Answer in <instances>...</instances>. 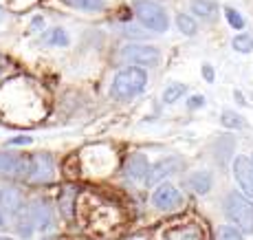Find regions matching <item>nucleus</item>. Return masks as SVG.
<instances>
[{"label": "nucleus", "mask_w": 253, "mask_h": 240, "mask_svg": "<svg viewBox=\"0 0 253 240\" xmlns=\"http://www.w3.org/2000/svg\"><path fill=\"white\" fill-rule=\"evenodd\" d=\"M220 121H222V126H225V128H231V130H236V128H245V119H242L240 115H236V112H231V110L222 112Z\"/></svg>", "instance_id": "obj_22"}, {"label": "nucleus", "mask_w": 253, "mask_h": 240, "mask_svg": "<svg viewBox=\"0 0 253 240\" xmlns=\"http://www.w3.org/2000/svg\"><path fill=\"white\" fill-rule=\"evenodd\" d=\"M119 55L121 60L132 66H157L161 62L159 48L148 47V44H128L126 48H121Z\"/></svg>", "instance_id": "obj_5"}, {"label": "nucleus", "mask_w": 253, "mask_h": 240, "mask_svg": "<svg viewBox=\"0 0 253 240\" xmlns=\"http://www.w3.org/2000/svg\"><path fill=\"white\" fill-rule=\"evenodd\" d=\"M36 227H38V225H36V216H33L31 207H29V209H22V212L18 214V220H16L18 234H20L22 238H29V236H31V232H33Z\"/></svg>", "instance_id": "obj_17"}, {"label": "nucleus", "mask_w": 253, "mask_h": 240, "mask_svg": "<svg viewBox=\"0 0 253 240\" xmlns=\"http://www.w3.org/2000/svg\"><path fill=\"white\" fill-rule=\"evenodd\" d=\"M203 75H205L207 82H213V68L209 64H205V66H203Z\"/></svg>", "instance_id": "obj_27"}, {"label": "nucleus", "mask_w": 253, "mask_h": 240, "mask_svg": "<svg viewBox=\"0 0 253 240\" xmlns=\"http://www.w3.org/2000/svg\"><path fill=\"white\" fill-rule=\"evenodd\" d=\"M134 16L139 18V22L143 27H148L154 33H165L169 27L168 13L161 4L152 2V0H137L134 2Z\"/></svg>", "instance_id": "obj_4"}, {"label": "nucleus", "mask_w": 253, "mask_h": 240, "mask_svg": "<svg viewBox=\"0 0 253 240\" xmlns=\"http://www.w3.org/2000/svg\"><path fill=\"white\" fill-rule=\"evenodd\" d=\"M189 9H192L198 18H203V20H213L218 13V4L213 2V0H192Z\"/></svg>", "instance_id": "obj_16"}, {"label": "nucleus", "mask_w": 253, "mask_h": 240, "mask_svg": "<svg viewBox=\"0 0 253 240\" xmlns=\"http://www.w3.org/2000/svg\"><path fill=\"white\" fill-rule=\"evenodd\" d=\"M42 42H44V44H53V47H66V44H69V33H66L64 29L55 27V29H51V31L46 33Z\"/></svg>", "instance_id": "obj_18"}, {"label": "nucleus", "mask_w": 253, "mask_h": 240, "mask_svg": "<svg viewBox=\"0 0 253 240\" xmlns=\"http://www.w3.org/2000/svg\"><path fill=\"white\" fill-rule=\"evenodd\" d=\"M233 174H236L238 185L249 198H253V161L247 156H238L233 161Z\"/></svg>", "instance_id": "obj_9"}, {"label": "nucleus", "mask_w": 253, "mask_h": 240, "mask_svg": "<svg viewBox=\"0 0 253 240\" xmlns=\"http://www.w3.org/2000/svg\"><path fill=\"white\" fill-rule=\"evenodd\" d=\"M203 97L201 95H196V97H192V99H189V108H198V106H203Z\"/></svg>", "instance_id": "obj_28"}, {"label": "nucleus", "mask_w": 253, "mask_h": 240, "mask_svg": "<svg viewBox=\"0 0 253 240\" xmlns=\"http://www.w3.org/2000/svg\"><path fill=\"white\" fill-rule=\"evenodd\" d=\"M31 212H33V216H36L38 229L46 232V229L53 225V212H51V207H48V203H44V200H38V203L31 207Z\"/></svg>", "instance_id": "obj_15"}, {"label": "nucleus", "mask_w": 253, "mask_h": 240, "mask_svg": "<svg viewBox=\"0 0 253 240\" xmlns=\"http://www.w3.org/2000/svg\"><path fill=\"white\" fill-rule=\"evenodd\" d=\"M145 82H148V75H145V71L141 66L121 68L113 80L110 95L115 99H132V97H137L145 88Z\"/></svg>", "instance_id": "obj_2"}, {"label": "nucleus", "mask_w": 253, "mask_h": 240, "mask_svg": "<svg viewBox=\"0 0 253 240\" xmlns=\"http://www.w3.org/2000/svg\"><path fill=\"white\" fill-rule=\"evenodd\" d=\"M7 216H4V212L2 209H0V232H2V229H7Z\"/></svg>", "instance_id": "obj_30"}, {"label": "nucleus", "mask_w": 253, "mask_h": 240, "mask_svg": "<svg viewBox=\"0 0 253 240\" xmlns=\"http://www.w3.org/2000/svg\"><path fill=\"white\" fill-rule=\"evenodd\" d=\"M0 209L7 214H20L24 209V198L20 194V190L16 188H2L0 190Z\"/></svg>", "instance_id": "obj_12"}, {"label": "nucleus", "mask_w": 253, "mask_h": 240, "mask_svg": "<svg viewBox=\"0 0 253 240\" xmlns=\"http://www.w3.org/2000/svg\"><path fill=\"white\" fill-rule=\"evenodd\" d=\"M0 20H2V11H0Z\"/></svg>", "instance_id": "obj_32"}, {"label": "nucleus", "mask_w": 253, "mask_h": 240, "mask_svg": "<svg viewBox=\"0 0 253 240\" xmlns=\"http://www.w3.org/2000/svg\"><path fill=\"white\" fill-rule=\"evenodd\" d=\"M178 165H181V159H178V156H168V159L157 161L154 165H150V172H148V179H145V185H150V188L159 185L168 174L176 172Z\"/></svg>", "instance_id": "obj_10"}, {"label": "nucleus", "mask_w": 253, "mask_h": 240, "mask_svg": "<svg viewBox=\"0 0 253 240\" xmlns=\"http://www.w3.org/2000/svg\"><path fill=\"white\" fill-rule=\"evenodd\" d=\"M233 48H236L238 53H251L253 51V38L247 36V33L236 36L233 38Z\"/></svg>", "instance_id": "obj_24"}, {"label": "nucleus", "mask_w": 253, "mask_h": 240, "mask_svg": "<svg viewBox=\"0 0 253 240\" xmlns=\"http://www.w3.org/2000/svg\"><path fill=\"white\" fill-rule=\"evenodd\" d=\"M42 24H44V20H42L40 16H36V18L31 20V29H36V31H38V29H42Z\"/></svg>", "instance_id": "obj_29"}, {"label": "nucleus", "mask_w": 253, "mask_h": 240, "mask_svg": "<svg viewBox=\"0 0 253 240\" xmlns=\"http://www.w3.org/2000/svg\"><path fill=\"white\" fill-rule=\"evenodd\" d=\"M0 240H11V238H4V236H0Z\"/></svg>", "instance_id": "obj_31"}, {"label": "nucleus", "mask_w": 253, "mask_h": 240, "mask_svg": "<svg viewBox=\"0 0 253 240\" xmlns=\"http://www.w3.org/2000/svg\"><path fill=\"white\" fill-rule=\"evenodd\" d=\"M152 203H154V207L161 209V212H174V209H178L183 205V196L172 183H163L154 190Z\"/></svg>", "instance_id": "obj_7"}, {"label": "nucleus", "mask_w": 253, "mask_h": 240, "mask_svg": "<svg viewBox=\"0 0 253 240\" xmlns=\"http://www.w3.org/2000/svg\"><path fill=\"white\" fill-rule=\"evenodd\" d=\"M225 16H227V22H229V27H233V29H242V27H245V18H242L240 13L236 11V9L225 7Z\"/></svg>", "instance_id": "obj_25"}, {"label": "nucleus", "mask_w": 253, "mask_h": 240, "mask_svg": "<svg viewBox=\"0 0 253 240\" xmlns=\"http://www.w3.org/2000/svg\"><path fill=\"white\" fill-rule=\"evenodd\" d=\"M42 95L27 77H13L0 86V112L16 124H33L44 115Z\"/></svg>", "instance_id": "obj_1"}, {"label": "nucleus", "mask_w": 253, "mask_h": 240, "mask_svg": "<svg viewBox=\"0 0 253 240\" xmlns=\"http://www.w3.org/2000/svg\"><path fill=\"white\" fill-rule=\"evenodd\" d=\"M227 216L242 234H253V203L238 192H231L225 200Z\"/></svg>", "instance_id": "obj_3"}, {"label": "nucleus", "mask_w": 253, "mask_h": 240, "mask_svg": "<svg viewBox=\"0 0 253 240\" xmlns=\"http://www.w3.org/2000/svg\"><path fill=\"white\" fill-rule=\"evenodd\" d=\"M31 144V137H16V139H9L7 145H27Z\"/></svg>", "instance_id": "obj_26"}, {"label": "nucleus", "mask_w": 253, "mask_h": 240, "mask_svg": "<svg viewBox=\"0 0 253 240\" xmlns=\"http://www.w3.org/2000/svg\"><path fill=\"white\" fill-rule=\"evenodd\" d=\"M216 240H245L242 238V232L238 227H231V225H222L216 234Z\"/></svg>", "instance_id": "obj_23"}, {"label": "nucleus", "mask_w": 253, "mask_h": 240, "mask_svg": "<svg viewBox=\"0 0 253 240\" xmlns=\"http://www.w3.org/2000/svg\"><path fill=\"white\" fill-rule=\"evenodd\" d=\"M66 2L80 11H101L106 7V0H66Z\"/></svg>", "instance_id": "obj_19"}, {"label": "nucleus", "mask_w": 253, "mask_h": 240, "mask_svg": "<svg viewBox=\"0 0 253 240\" xmlns=\"http://www.w3.org/2000/svg\"><path fill=\"white\" fill-rule=\"evenodd\" d=\"M169 240H205L203 238V232L198 225L189 223V225H181V227H174L168 232Z\"/></svg>", "instance_id": "obj_14"}, {"label": "nucleus", "mask_w": 253, "mask_h": 240, "mask_svg": "<svg viewBox=\"0 0 253 240\" xmlns=\"http://www.w3.org/2000/svg\"><path fill=\"white\" fill-rule=\"evenodd\" d=\"M128 181L132 183H139V181H145L148 179V172H150V163H148V156L141 154V152H134L128 156L126 161V168H124Z\"/></svg>", "instance_id": "obj_11"}, {"label": "nucleus", "mask_w": 253, "mask_h": 240, "mask_svg": "<svg viewBox=\"0 0 253 240\" xmlns=\"http://www.w3.org/2000/svg\"><path fill=\"white\" fill-rule=\"evenodd\" d=\"M185 93H187V86H185V84H172V86L165 88V93H163V101H165V104H174V101L181 99Z\"/></svg>", "instance_id": "obj_20"}, {"label": "nucleus", "mask_w": 253, "mask_h": 240, "mask_svg": "<svg viewBox=\"0 0 253 240\" xmlns=\"http://www.w3.org/2000/svg\"><path fill=\"white\" fill-rule=\"evenodd\" d=\"M53 179V159L48 152H38L31 156V170L29 179L31 183H48Z\"/></svg>", "instance_id": "obj_8"}, {"label": "nucleus", "mask_w": 253, "mask_h": 240, "mask_svg": "<svg viewBox=\"0 0 253 240\" xmlns=\"http://www.w3.org/2000/svg\"><path fill=\"white\" fill-rule=\"evenodd\" d=\"M176 27L181 29V33H185V36H194V33L198 31L196 22H194L187 13H178V16H176Z\"/></svg>", "instance_id": "obj_21"}, {"label": "nucleus", "mask_w": 253, "mask_h": 240, "mask_svg": "<svg viewBox=\"0 0 253 240\" xmlns=\"http://www.w3.org/2000/svg\"><path fill=\"white\" fill-rule=\"evenodd\" d=\"M211 183H213L211 174L205 172V170H198V172L187 176V188L196 194H207L211 190Z\"/></svg>", "instance_id": "obj_13"}, {"label": "nucleus", "mask_w": 253, "mask_h": 240, "mask_svg": "<svg viewBox=\"0 0 253 240\" xmlns=\"http://www.w3.org/2000/svg\"><path fill=\"white\" fill-rule=\"evenodd\" d=\"M29 170H31V156L2 152L0 154V174L9 176V179H29Z\"/></svg>", "instance_id": "obj_6"}]
</instances>
